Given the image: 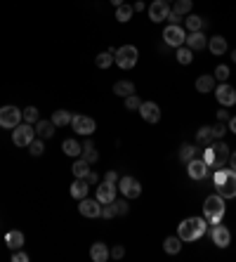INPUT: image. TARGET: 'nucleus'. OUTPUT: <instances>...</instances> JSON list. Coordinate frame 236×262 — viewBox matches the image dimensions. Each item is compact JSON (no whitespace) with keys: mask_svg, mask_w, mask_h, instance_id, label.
Returning a JSON list of instances; mask_svg holds the SVG:
<instances>
[{"mask_svg":"<svg viewBox=\"0 0 236 262\" xmlns=\"http://www.w3.org/2000/svg\"><path fill=\"white\" fill-rule=\"evenodd\" d=\"M12 262H29V255L19 248V251H14V255H12Z\"/></svg>","mask_w":236,"mask_h":262,"instance_id":"obj_45","label":"nucleus"},{"mask_svg":"<svg viewBox=\"0 0 236 262\" xmlns=\"http://www.w3.org/2000/svg\"><path fill=\"white\" fill-rule=\"evenodd\" d=\"M78 210L80 215H85V217H102V203H99L97 198L92 201V198H80V203H78Z\"/></svg>","mask_w":236,"mask_h":262,"instance_id":"obj_15","label":"nucleus"},{"mask_svg":"<svg viewBox=\"0 0 236 262\" xmlns=\"http://www.w3.org/2000/svg\"><path fill=\"white\" fill-rule=\"evenodd\" d=\"M36 139V128L31 126V123H19V126L14 128V132H12V142L17 146H29L31 142Z\"/></svg>","mask_w":236,"mask_h":262,"instance_id":"obj_6","label":"nucleus"},{"mask_svg":"<svg viewBox=\"0 0 236 262\" xmlns=\"http://www.w3.org/2000/svg\"><path fill=\"white\" fill-rule=\"evenodd\" d=\"M196 151H198V146H194V144H182V146H179V161L189 163V161L196 156Z\"/></svg>","mask_w":236,"mask_h":262,"instance_id":"obj_34","label":"nucleus"},{"mask_svg":"<svg viewBox=\"0 0 236 262\" xmlns=\"http://www.w3.org/2000/svg\"><path fill=\"white\" fill-rule=\"evenodd\" d=\"M123 255H125V248H123V246H114V248H111V258H116V260H120Z\"/></svg>","mask_w":236,"mask_h":262,"instance_id":"obj_46","label":"nucleus"},{"mask_svg":"<svg viewBox=\"0 0 236 262\" xmlns=\"http://www.w3.org/2000/svg\"><path fill=\"white\" fill-rule=\"evenodd\" d=\"M163 251L168 255H177V253L182 251V239L179 236H168L166 241H163Z\"/></svg>","mask_w":236,"mask_h":262,"instance_id":"obj_27","label":"nucleus"},{"mask_svg":"<svg viewBox=\"0 0 236 262\" xmlns=\"http://www.w3.org/2000/svg\"><path fill=\"white\" fill-rule=\"evenodd\" d=\"M71 118H73V114H69V111H64V109H59V111H55V114H52V118H50V121H52V123H55V126H71Z\"/></svg>","mask_w":236,"mask_h":262,"instance_id":"obj_28","label":"nucleus"},{"mask_svg":"<svg viewBox=\"0 0 236 262\" xmlns=\"http://www.w3.org/2000/svg\"><path fill=\"white\" fill-rule=\"evenodd\" d=\"M132 5H125V2H123V5H118L116 7V19L120 21V24H125V21H130L132 19Z\"/></svg>","mask_w":236,"mask_h":262,"instance_id":"obj_32","label":"nucleus"},{"mask_svg":"<svg viewBox=\"0 0 236 262\" xmlns=\"http://www.w3.org/2000/svg\"><path fill=\"white\" fill-rule=\"evenodd\" d=\"M206 232H208L206 217H187V220H182L179 227H177V236L182 241H198Z\"/></svg>","mask_w":236,"mask_h":262,"instance_id":"obj_1","label":"nucleus"},{"mask_svg":"<svg viewBox=\"0 0 236 262\" xmlns=\"http://www.w3.org/2000/svg\"><path fill=\"white\" fill-rule=\"evenodd\" d=\"M104 182H111V185H118V173H116V170H109V173L104 175Z\"/></svg>","mask_w":236,"mask_h":262,"instance_id":"obj_47","label":"nucleus"},{"mask_svg":"<svg viewBox=\"0 0 236 262\" xmlns=\"http://www.w3.org/2000/svg\"><path fill=\"white\" fill-rule=\"evenodd\" d=\"M208 50L213 52V55H225L227 52V40L222 36H213V38H208Z\"/></svg>","mask_w":236,"mask_h":262,"instance_id":"obj_24","label":"nucleus"},{"mask_svg":"<svg viewBox=\"0 0 236 262\" xmlns=\"http://www.w3.org/2000/svg\"><path fill=\"white\" fill-rule=\"evenodd\" d=\"M227 130H229V128H227V123H222V121H220V123H215V126H213V137H215V139H222V137L227 135Z\"/></svg>","mask_w":236,"mask_h":262,"instance_id":"obj_41","label":"nucleus"},{"mask_svg":"<svg viewBox=\"0 0 236 262\" xmlns=\"http://www.w3.org/2000/svg\"><path fill=\"white\" fill-rule=\"evenodd\" d=\"M114 208H116V215H128V203L125 201H114Z\"/></svg>","mask_w":236,"mask_h":262,"instance_id":"obj_44","label":"nucleus"},{"mask_svg":"<svg viewBox=\"0 0 236 262\" xmlns=\"http://www.w3.org/2000/svg\"><path fill=\"white\" fill-rule=\"evenodd\" d=\"M168 19H170V24H179V21H182V17H179V14H175V12H170V14H168Z\"/></svg>","mask_w":236,"mask_h":262,"instance_id":"obj_51","label":"nucleus"},{"mask_svg":"<svg viewBox=\"0 0 236 262\" xmlns=\"http://www.w3.org/2000/svg\"><path fill=\"white\" fill-rule=\"evenodd\" d=\"M215 97L222 107H234L236 104V90L229 85V83H220V85L215 87Z\"/></svg>","mask_w":236,"mask_h":262,"instance_id":"obj_14","label":"nucleus"},{"mask_svg":"<svg viewBox=\"0 0 236 262\" xmlns=\"http://www.w3.org/2000/svg\"><path fill=\"white\" fill-rule=\"evenodd\" d=\"M71 170H73V175H76V177H85V175L90 173V163L85 161V158H78V161L73 163V168H71Z\"/></svg>","mask_w":236,"mask_h":262,"instance_id":"obj_35","label":"nucleus"},{"mask_svg":"<svg viewBox=\"0 0 236 262\" xmlns=\"http://www.w3.org/2000/svg\"><path fill=\"white\" fill-rule=\"evenodd\" d=\"M217 121H222V123H227V121H229V114H227L225 109H220V111H217Z\"/></svg>","mask_w":236,"mask_h":262,"instance_id":"obj_49","label":"nucleus"},{"mask_svg":"<svg viewBox=\"0 0 236 262\" xmlns=\"http://www.w3.org/2000/svg\"><path fill=\"white\" fill-rule=\"evenodd\" d=\"M71 128H73V132H78V135H83V137H90L92 132H95L97 123H95V118H90V116L73 114V118H71Z\"/></svg>","mask_w":236,"mask_h":262,"instance_id":"obj_7","label":"nucleus"},{"mask_svg":"<svg viewBox=\"0 0 236 262\" xmlns=\"http://www.w3.org/2000/svg\"><path fill=\"white\" fill-rule=\"evenodd\" d=\"M95 62H97V66H99V68H109L111 64H114V62H116V59H114V55H111V52L107 50V52H99Z\"/></svg>","mask_w":236,"mask_h":262,"instance_id":"obj_37","label":"nucleus"},{"mask_svg":"<svg viewBox=\"0 0 236 262\" xmlns=\"http://www.w3.org/2000/svg\"><path fill=\"white\" fill-rule=\"evenodd\" d=\"M90 192V185H88V180L85 177H76L73 180V185H71V196L76 198V201H80V198H85Z\"/></svg>","mask_w":236,"mask_h":262,"instance_id":"obj_19","label":"nucleus"},{"mask_svg":"<svg viewBox=\"0 0 236 262\" xmlns=\"http://www.w3.org/2000/svg\"><path fill=\"white\" fill-rule=\"evenodd\" d=\"M102 217H107V220L116 217V208H114V201H111V203H104V208H102Z\"/></svg>","mask_w":236,"mask_h":262,"instance_id":"obj_43","label":"nucleus"},{"mask_svg":"<svg viewBox=\"0 0 236 262\" xmlns=\"http://www.w3.org/2000/svg\"><path fill=\"white\" fill-rule=\"evenodd\" d=\"M114 95L118 97H130V95H135V83L132 80H118L116 85H114Z\"/></svg>","mask_w":236,"mask_h":262,"instance_id":"obj_23","label":"nucleus"},{"mask_svg":"<svg viewBox=\"0 0 236 262\" xmlns=\"http://www.w3.org/2000/svg\"><path fill=\"white\" fill-rule=\"evenodd\" d=\"M210 239H213V243H215L217 248H227L229 241H232V232L222 222L210 224Z\"/></svg>","mask_w":236,"mask_h":262,"instance_id":"obj_11","label":"nucleus"},{"mask_svg":"<svg viewBox=\"0 0 236 262\" xmlns=\"http://www.w3.org/2000/svg\"><path fill=\"white\" fill-rule=\"evenodd\" d=\"M163 40H166V45H170V48H179V45H184L187 33H184V29L179 24H170V26L163 29Z\"/></svg>","mask_w":236,"mask_h":262,"instance_id":"obj_9","label":"nucleus"},{"mask_svg":"<svg viewBox=\"0 0 236 262\" xmlns=\"http://www.w3.org/2000/svg\"><path fill=\"white\" fill-rule=\"evenodd\" d=\"M21 121H24V116H21V111L17 107H12V104L0 107V128H12L14 130Z\"/></svg>","mask_w":236,"mask_h":262,"instance_id":"obj_8","label":"nucleus"},{"mask_svg":"<svg viewBox=\"0 0 236 262\" xmlns=\"http://www.w3.org/2000/svg\"><path fill=\"white\" fill-rule=\"evenodd\" d=\"M175 57H177V62H179V64H184V66H187V64H191V59H194V50H189L187 45H179Z\"/></svg>","mask_w":236,"mask_h":262,"instance_id":"obj_33","label":"nucleus"},{"mask_svg":"<svg viewBox=\"0 0 236 262\" xmlns=\"http://www.w3.org/2000/svg\"><path fill=\"white\" fill-rule=\"evenodd\" d=\"M90 258L95 262H107L111 258V251L102 241H97V243H92V248H90Z\"/></svg>","mask_w":236,"mask_h":262,"instance_id":"obj_21","label":"nucleus"},{"mask_svg":"<svg viewBox=\"0 0 236 262\" xmlns=\"http://www.w3.org/2000/svg\"><path fill=\"white\" fill-rule=\"evenodd\" d=\"M227 78H229V66H225V64H220V66L215 68V80H222V83H225Z\"/></svg>","mask_w":236,"mask_h":262,"instance_id":"obj_42","label":"nucleus"},{"mask_svg":"<svg viewBox=\"0 0 236 262\" xmlns=\"http://www.w3.org/2000/svg\"><path fill=\"white\" fill-rule=\"evenodd\" d=\"M61 149H64V154L66 156H73V158H78V156L83 154V146H80L78 139H64Z\"/></svg>","mask_w":236,"mask_h":262,"instance_id":"obj_26","label":"nucleus"},{"mask_svg":"<svg viewBox=\"0 0 236 262\" xmlns=\"http://www.w3.org/2000/svg\"><path fill=\"white\" fill-rule=\"evenodd\" d=\"M5 246H7L10 251H19V248H24V232H19V229L7 232L5 234Z\"/></svg>","mask_w":236,"mask_h":262,"instance_id":"obj_20","label":"nucleus"},{"mask_svg":"<svg viewBox=\"0 0 236 262\" xmlns=\"http://www.w3.org/2000/svg\"><path fill=\"white\" fill-rule=\"evenodd\" d=\"M213 185H215L217 194L222 198H234L236 196V170H222L217 168L213 173Z\"/></svg>","mask_w":236,"mask_h":262,"instance_id":"obj_2","label":"nucleus"},{"mask_svg":"<svg viewBox=\"0 0 236 262\" xmlns=\"http://www.w3.org/2000/svg\"><path fill=\"white\" fill-rule=\"evenodd\" d=\"M227 163L232 165V170H236V151H232V154H229V161H227Z\"/></svg>","mask_w":236,"mask_h":262,"instance_id":"obj_52","label":"nucleus"},{"mask_svg":"<svg viewBox=\"0 0 236 262\" xmlns=\"http://www.w3.org/2000/svg\"><path fill=\"white\" fill-rule=\"evenodd\" d=\"M123 2H125V0H111V5H114V7H118V5H123Z\"/></svg>","mask_w":236,"mask_h":262,"instance_id":"obj_54","label":"nucleus"},{"mask_svg":"<svg viewBox=\"0 0 236 262\" xmlns=\"http://www.w3.org/2000/svg\"><path fill=\"white\" fill-rule=\"evenodd\" d=\"M139 116L144 118L147 123H158V121H161V107H158L156 102H142Z\"/></svg>","mask_w":236,"mask_h":262,"instance_id":"obj_16","label":"nucleus"},{"mask_svg":"<svg viewBox=\"0 0 236 262\" xmlns=\"http://www.w3.org/2000/svg\"><path fill=\"white\" fill-rule=\"evenodd\" d=\"M184 24H187L189 33H191V31H203V19H201L198 14H189L187 19H184Z\"/></svg>","mask_w":236,"mask_h":262,"instance_id":"obj_36","label":"nucleus"},{"mask_svg":"<svg viewBox=\"0 0 236 262\" xmlns=\"http://www.w3.org/2000/svg\"><path fill=\"white\" fill-rule=\"evenodd\" d=\"M55 123L52 121H43L40 118L38 123H36V137H40V139H50V137L55 135Z\"/></svg>","mask_w":236,"mask_h":262,"instance_id":"obj_22","label":"nucleus"},{"mask_svg":"<svg viewBox=\"0 0 236 262\" xmlns=\"http://www.w3.org/2000/svg\"><path fill=\"white\" fill-rule=\"evenodd\" d=\"M132 10H135V12H142V10H147V5H144V2H139V0H137V2L132 5Z\"/></svg>","mask_w":236,"mask_h":262,"instance_id":"obj_53","label":"nucleus"},{"mask_svg":"<svg viewBox=\"0 0 236 262\" xmlns=\"http://www.w3.org/2000/svg\"><path fill=\"white\" fill-rule=\"evenodd\" d=\"M187 173H189V177L191 180H196V182H201V180H206L208 177V173H210V168H208V163L203 161V158H191L187 163Z\"/></svg>","mask_w":236,"mask_h":262,"instance_id":"obj_12","label":"nucleus"},{"mask_svg":"<svg viewBox=\"0 0 236 262\" xmlns=\"http://www.w3.org/2000/svg\"><path fill=\"white\" fill-rule=\"evenodd\" d=\"M80 158H85L88 163H95V161H99V151H95V144H92L90 139H85V144H83V154H80Z\"/></svg>","mask_w":236,"mask_h":262,"instance_id":"obj_29","label":"nucleus"},{"mask_svg":"<svg viewBox=\"0 0 236 262\" xmlns=\"http://www.w3.org/2000/svg\"><path fill=\"white\" fill-rule=\"evenodd\" d=\"M232 59H234V64H236V50H234V52H232Z\"/></svg>","mask_w":236,"mask_h":262,"instance_id":"obj_55","label":"nucleus"},{"mask_svg":"<svg viewBox=\"0 0 236 262\" xmlns=\"http://www.w3.org/2000/svg\"><path fill=\"white\" fill-rule=\"evenodd\" d=\"M229 146L222 142V139H217V142H210V144L206 146V151H203V161L208 163V168H213V170H217V168H225V163L229 161Z\"/></svg>","mask_w":236,"mask_h":262,"instance_id":"obj_3","label":"nucleus"},{"mask_svg":"<svg viewBox=\"0 0 236 262\" xmlns=\"http://www.w3.org/2000/svg\"><path fill=\"white\" fill-rule=\"evenodd\" d=\"M168 14H170V5H168V0H154L151 5H149V19L158 24V21H166Z\"/></svg>","mask_w":236,"mask_h":262,"instance_id":"obj_13","label":"nucleus"},{"mask_svg":"<svg viewBox=\"0 0 236 262\" xmlns=\"http://www.w3.org/2000/svg\"><path fill=\"white\" fill-rule=\"evenodd\" d=\"M114 59H116L118 66L128 71V68H132L135 64H137V59H139V50L135 48V45H123V48H118V50H116Z\"/></svg>","mask_w":236,"mask_h":262,"instance_id":"obj_5","label":"nucleus"},{"mask_svg":"<svg viewBox=\"0 0 236 262\" xmlns=\"http://www.w3.org/2000/svg\"><path fill=\"white\" fill-rule=\"evenodd\" d=\"M203 217H206L208 224L222 222V217H225V198L220 194H213L206 198V203H203Z\"/></svg>","mask_w":236,"mask_h":262,"instance_id":"obj_4","label":"nucleus"},{"mask_svg":"<svg viewBox=\"0 0 236 262\" xmlns=\"http://www.w3.org/2000/svg\"><path fill=\"white\" fill-rule=\"evenodd\" d=\"M85 180H88V185H90V187H92V185H97V182H99L97 173H92V170H90V173L85 175Z\"/></svg>","mask_w":236,"mask_h":262,"instance_id":"obj_48","label":"nucleus"},{"mask_svg":"<svg viewBox=\"0 0 236 262\" xmlns=\"http://www.w3.org/2000/svg\"><path fill=\"white\" fill-rule=\"evenodd\" d=\"M196 90L198 92H213V90H215V76H213V73L198 76L196 78Z\"/></svg>","mask_w":236,"mask_h":262,"instance_id":"obj_25","label":"nucleus"},{"mask_svg":"<svg viewBox=\"0 0 236 262\" xmlns=\"http://www.w3.org/2000/svg\"><path fill=\"white\" fill-rule=\"evenodd\" d=\"M21 116H24V121H26V123H31V126H33V123H38V121H40V116H38V109H36V107H26L24 111H21Z\"/></svg>","mask_w":236,"mask_h":262,"instance_id":"obj_38","label":"nucleus"},{"mask_svg":"<svg viewBox=\"0 0 236 262\" xmlns=\"http://www.w3.org/2000/svg\"><path fill=\"white\" fill-rule=\"evenodd\" d=\"M191 7H194V2L191 0H173V10L170 12H175V14H189L191 12Z\"/></svg>","mask_w":236,"mask_h":262,"instance_id":"obj_30","label":"nucleus"},{"mask_svg":"<svg viewBox=\"0 0 236 262\" xmlns=\"http://www.w3.org/2000/svg\"><path fill=\"white\" fill-rule=\"evenodd\" d=\"M116 192H118V185H111V182H102L97 187V201L102 205L104 203H111V201H116Z\"/></svg>","mask_w":236,"mask_h":262,"instance_id":"obj_17","label":"nucleus"},{"mask_svg":"<svg viewBox=\"0 0 236 262\" xmlns=\"http://www.w3.org/2000/svg\"><path fill=\"white\" fill-rule=\"evenodd\" d=\"M215 137H213V126H203V128H198V132H196V142L198 144H210Z\"/></svg>","mask_w":236,"mask_h":262,"instance_id":"obj_31","label":"nucleus"},{"mask_svg":"<svg viewBox=\"0 0 236 262\" xmlns=\"http://www.w3.org/2000/svg\"><path fill=\"white\" fill-rule=\"evenodd\" d=\"M118 189L123 192V196H125V198H137V196L142 194V185H139L132 175L120 177V180H118Z\"/></svg>","mask_w":236,"mask_h":262,"instance_id":"obj_10","label":"nucleus"},{"mask_svg":"<svg viewBox=\"0 0 236 262\" xmlns=\"http://www.w3.org/2000/svg\"><path fill=\"white\" fill-rule=\"evenodd\" d=\"M29 151H31V156H36V158L45 154V144H43V139H40V137H38V139H33V142L29 144Z\"/></svg>","mask_w":236,"mask_h":262,"instance_id":"obj_39","label":"nucleus"},{"mask_svg":"<svg viewBox=\"0 0 236 262\" xmlns=\"http://www.w3.org/2000/svg\"><path fill=\"white\" fill-rule=\"evenodd\" d=\"M187 48L189 50H194V52H198V50H206L208 48V38H206V33L203 31H191L187 36Z\"/></svg>","mask_w":236,"mask_h":262,"instance_id":"obj_18","label":"nucleus"},{"mask_svg":"<svg viewBox=\"0 0 236 262\" xmlns=\"http://www.w3.org/2000/svg\"><path fill=\"white\" fill-rule=\"evenodd\" d=\"M139 107H142L139 95H130V97H125V109H130V111H139Z\"/></svg>","mask_w":236,"mask_h":262,"instance_id":"obj_40","label":"nucleus"},{"mask_svg":"<svg viewBox=\"0 0 236 262\" xmlns=\"http://www.w3.org/2000/svg\"><path fill=\"white\" fill-rule=\"evenodd\" d=\"M227 128H229V132H234V135H236V116L227 121Z\"/></svg>","mask_w":236,"mask_h":262,"instance_id":"obj_50","label":"nucleus"}]
</instances>
